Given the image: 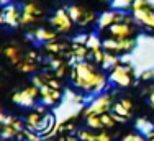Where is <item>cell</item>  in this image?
Instances as JSON below:
<instances>
[{
	"label": "cell",
	"mask_w": 154,
	"mask_h": 141,
	"mask_svg": "<svg viewBox=\"0 0 154 141\" xmlns=\"http://www.w3.org/2000/svg\"><path fill=\"white\" fill-rule=\"evenodd\" d=\"M71 79L74 87L82 94H100L108 85V76L100 72L94 62L84 61V59L74 64Z\"/></svg>",
	"instance_id": "6da1fadb"
},
{
	"label": "cell",
	"mask_w": 154,
	"mask_h": 141,
	"mask_svg": "<svg viewBox=\"0 0 154 141\" xmlns=\"http://www.w3.org/2000/svg\"><path fill=\"white\" fill-rule=\"evenodd\" d=\"M133 20L139 27L154 33V5L148 0H131Z\"/></svg>",
	"instance_id": "7a4b0ae2"
},
{
	"label": "cell",
	"mask_w": 154,
	"mask_h": 141,
	"mask_svg": "<svg viewBox=\"0 0 154 141\" xmlns=\"http://www.w3.org/2000/svg\"><path fill=\"white\" fill-rule=\"evenodd\" d=\"M133 80H134V76H133V67L131 66L118 62L116 66H113L110 69L108 82L113 84L115 87H122V89L130 87V85H133Z\"/></svg>",
	"instance_id": "3957f363"
},
{
	"label": "cell",
	"mask_w": 154,
	"mask_h": 141,
	"mask_svg": "<svg viewBox=\"0 0 154 141\" xmlns=\"http://www.w3.org/2000/svg\"><path fill=\"white\" fill-rule=\"evenodd\" d=\"M134 44H136L134 38H113V36H110V38L102 41V48L108 53H113L118 56V54L130 53L134 48Z\"/></svg>",
	"instance_id": "277c9868"
},
{
	"label": "cell",
	"mask_w": 154,
	"mask_h": 141,
	"mask_svg": "<svg viewBox=\"0 0 154 141\" xmlns=\"http://www.w3.org/2000/svg\"><path fill=\"white\" fill-rule=\"evenodd\" d=\"M112 94H107V92H100V94L95 97L90 105L85 108V117L87 115H102V113H107L112 110Z\"/></svg>",
	"instance_id": "5b68a950"
},
{
	"label": "cell",
	"mask_w": 154,
	"mask_h": 141,
	"mask_svg": "<svg viewBox=\"0 0 154 141\" xmlns=\"http://www.w3.org/2000/svg\"><path fill=\"white\" fill-rule=\"evenodd\" d=\"M38 95H39V89L36 87V85H33V87H28V89H23V90H20V92H15L12 99L17 105L30 108V107L35 105Z\"/></svg>",
	"instance_id": "8992f818"
},
{
	"label": "cell",
	"mask_w": 154,
	"mask_h": 141,
	"mask_svg": "<svg viewBox=\"0 0 154 141\" xmlns=\"http://www.w3.org/2000/svg\"><path fill=\"white\" fill-rule=\"evenodd\" d=\"M108 35L113 38H134L136 30L133 27V21H118L107 28Z\"/></svg>",
	"instance_id": "52a82bcc"
},
{
	"label": "cell",
	"mask_w": 154,
	"mask_h": 141,
	"mask_svg": "<svg viewBox=\"0 0 154 141\" xmlns=\"http://www.w3.org/2000/svg\"><path fill=\"white\" fill-rule=\"evenodd\" d=\"M51 25L61 33H69L72 30L74 21H72L71 15L67 13V10L61 8V10H57V12L53 15V18H51Z\"/></svg>",
	"instance_id": "ba28073f"
},
{
	"label": "cell",
	"mask_w": 154,
	"mask_h": 141,
	"mask_svg": "<svg viewBox=\"0 0 154 141\" xmlns=\"http://www.w3.org/2000/svg\"><path fill=\"white\" fill-rule=\"evenodd\" d=\"M118 21H134V20L130 17V15H126L123 12H107L98 18V28L100 30L108 28L110 25L118 23Z\"/></svg>",
	"instance_id": "9c48e42d"
},
{
	"label": "cell",
	"mask_w": 154,
	"mask_h": 141,
	"mask_svg": "<svg viewBox=\"0 0 154 141\" xmlns=\"http://www.w3.org/2000/svg\"><path fill=\"white\" fill-rule=\"evenodd\" d=\"M67 13L71 15L72 21L77 23V25H80V27H85V25L92 23V21L95 20V15L94 13H90V12H87V10L80 8V7H75V5L69 7Z\"/></svg>",
	"instance_id": "30bf717a"
},
{
	"label": "cell",
	"mask_w": 154,
	"mask_h": 141,
	"mask_svg": "<svg viewBox=\"0 0 154 141\" xmlns=\"http://www.w3.org/2000/svg\"><path fill=\"white\" fill-rule=\"evenodd\" d=\"M39 95H41V102L45 103V105H56L57 102L61 100V92L59 89L56 87H51L49 84H43L41 87H39Z\"/></svg>",
	"instance_id": "8fae6325"
},
{
	"label": "cell",
	"mask_w": 154,
	"mask_h": 141,
	"mask_svg": "<svg viewBox=\"0 0 154 141\" xmlns=\"http://www.w3.org/2000/svg\"><path fill=\"white\" fill-rule=\"evenodd\" d=\"M131 108H133V103L128 99H123V100H120V102L112 103V113H115L116 117L123 118L125 121L131 117Z\"/></svg>",
	"instance_id": "7c38bea8"
},
{
	"label": "cell",
	"mask_w": 154,
	"mask_h": 141,
	"mask_svg": "<svg viewBox=\"0 0 154 141\" xmlns=\"http://www.w3.org/2000/svg\"><path fill=\"white\" fill-rule=\"evenodd\" d=\"M20 17H21V13L17 5H5V8L2 12L3 23L10 25V27H17L20 23Z\"/></svg>",
	"instance_id": "4fadbf2b"
},
{
	"label": "cell",
	"mask_w": 154,
	"mask_h": 141,
	"mask_svg": "<svg viewBox=\"0 0 154 141\" xmlns=\"http://www.w3.org/2000/svg\"><path fill=\"white\" fill-rule=\"evenodd\" d=\"M77 136H79L80 141H113L112 136H110L108 133H105V131L92 133L90 130H80V131L77 133Z\"/></svg>",
	"instance_id": "5bb4252c"
},
{
	"label": "cell",
	"mask_w": 154,
	"mask_h": 141,
	"mask_svg": "<svg viewBox=\"0 0 154 141\" xmlns=\"http://www.w3.org/2000/svg\"><path fill=\"white\" fill-rule=\"evenodd\" d=\"M31 36L36 39V41H41V43H49V41H53V39L56 38V33H54V31H51V30H46V28H39V30H36V31L33 33Z\"/></svg>",
	"instance_id": "9a60e30c"
},
{
	"label": "cell",
	"mask_w": 154,
	"mask_h": 141,
	"mask_svg": "<svg viewBox=\"0 0 154 141\" xmlns=\"http://www.w3.org/2000/svg\"><path fill=\"white\" fill-rule=\"evenodd\" d=\"M120 62V59L116 58V54H113V53H108V51H105L103 49V58H102V61H100V64H102V67L103 69H112L113 66H116Z\"/></svg>",
	"instance_id": "2e32d148"
},
{
	"label": "cell",
	"mask_w": 154,
	"mask_h": 141,
	"mask_svg": "<svg viewBox=\"0 0 154 141\" xmlns=\"http://www.w3.org/2000/svg\"><path fill=\"white\" fill-rule=\"evenodd\" d=\"M136 130L141 133V135L148 136L149 133L154 130V123H152V121H149L148 118H138V120H136Z\"/></svg>",
	"instance_id": "e0dca14e"
},
{
	"label": "cell",
	"mask_w": 154,
	"mask_h": 141,
	"mask_svg": "<svg viewBox=\"0 0 154 141\" xmlns=\"http://www.w3.org/2000/svg\"><path fill=\"white\" fill-rule=\"evenodd\" d=\"M3 53H5V56L10 59L12 64H18V62L23 61V58H21V54H20V48L18 46H8V48H5Z\"/></svg>",
	"instance_id": "ac0fdd59"
},
{
	"label": "cell",
	"mask_w": 154,
	"mask_h": 141,
	"mask_svg": "<svg viewBox=\"0 0 154 141\" xmlns=\"http://www.w3.org/2000/svg\"><path fill=\"white\" fill-rule=\"evenodd\" d=\"M85 121H87V127H89L90 130H103L100 115H87Z\"/></svg>",
	"instance_id": "d6986e66"
},
{
	"label": "cell",
	"mask_w": 154,
	"mask_h": 141,
	"mask_svg": "<svg viewBox=\"0 0 154 141\" xmlns=\"http://www.w3.org/2000/svg\"><path fill=\"white\" fill-rule=\"evenodd\" d=\"M122 141H148V139H146L144 135H141L139 131H136V133H128L126 136H123Z\"/></svg>",
	"instance_id": "ffe728a7"
},
{
	"label": "cell",
	"mask_w": 154,
	"mask_h": 141,
	"mask_svg": "<svg viewBox=\"0 0 154 141\" xmlns=\"http://www.w3.org/2000/svg\"><path fill=\"white\" fill-rule=\"evenodd\" d=\"M36 15H33V13H26V12H21V17H20V23L21 25H30L33 23V21H36Z\"/></svg>",
	"instance_id": "44dd1931"
},
{
	"label": "cell",
	"mask_w": 154,
	"mask_h": 141,
	"mask_svg": "<svg viewBox=\"0 0 154 141\" xmlns=\"http://www.w3.org/2000/svg\"><path fill=\"white\" fill-rule=\"evenodd\" d=\"M18 130H15L12 127V125H5V128H3V131H2V136L3 138H12V136H15V135H18Z\"/></svg>",
	"instance_id": "7402d4cb"
},
{
	"label": "cell",
	"mask_w": 154,
	"mask_h": 141,
	"mask_svg": "<svg viewBox=\"0 0 154 141\" xmlns=\"http://www.w3.org/2000/svg\"><path fill=\"white\" fill-rule=\"evenodd\" d=\"M64 44H61V43H48L46 44V49L48 51H51V53H59V51H62V49H64Z\"/></svg>",
	"instance_id": "603a6c76"
},
{
	"label": "cell",
	"mask_w": 154,
	"mask_h": 141,
	"mask_svg": "<svg viewBox=\"0 0 154 141\" xmlns=\"http://www.w3.org/2000/svg\"><path fill=\"white\" fill-rule=\"evenodd\" d=\"M23 12H26V13H33V15H41V10L38 8V5H35V3H28V5H25V8H23Z\"/></svg>",
	"instance_id": "cb8c5ba5"
},
{
	"label": "cell",
	"mask_w": 154,
	"mask_h": 141,
	"mask_svg": "<svg viewBox=\"0 0 154 141\" xmlns=\"http://www.w3.org/2000/svg\"><path fill=\"white\" fill-rule=\"evenodd\" d=\"M148 102H149V105H151L152 108H154V89H152L151 92H149V95H148Z\"/></svg>",
	"instance_id": "d4e9b609"
},
{
	"label": "cell",
	"mask_w": 154,
	"mask_h": 141,
	"mask_svg": "<svg viewBox=\"0 0 154 141\" xmlns=\"http://www.w3.org/2000/svg\"><path fill=\"white\" fill-rule=\"evenodd\" d=\"M7 118H8V117H7V115H5V113H3V112H2V110H0V123H3V125H5V121H7Z\"/></svg>",
	"instance_id": "484cf974"
},
{
	"label": "cell",
	"mask_w": 154,
	"mask_h": 141,
	"mask_svg": "<svg viewBox=\"0 0 154 141\" xmlns=\"http://www.w3.org/2000/svg\"><path fill=\"white\" fill-rule=\"evenodd\" d=\"M146 139H148V141H154V130H152L151 133H149L148 136H146Z\"/></svg>",
	"instance_id": "4316f807"
},
{
	"label": "cell",
	"mask_w": 154,
	"mask_h": 141,
	"mask_svg": "<svg viewBox=\"0 0 154 141\" xmlns=\"http://www.w3.org/2000/svg\"><path fill=\"white\" fill-rule=\"evenodd\" d=\"M48 141H66V136H62V138H57V139H48Z\"/></svg>",
	"instance_id": "83f0119b"
},
{
	"label": "cell",
	"mask_w": 154,
	"mask_h": 141,
	"mask_svg": "<svg viewBox=\"0 0 154 141\" xmlns=\"http://www.w3.org/2000/svg\"><path fill=\"white\" fill-rule=\"evenodd\" d=\"M12 2V0H0V3H3V5H5V3H10Z\"/></svg>",
	"instance_id": "f1b7e54d"
},
{
	"label": "cell",
	"mask_w": 154,
	"mask_h": 141,
	"mask_svg": "<svg viewBox=\"0 0 154 141\" xmlns=\"http://www.w3.org/2000/svg\"><path fill=\"white\" fill-rule=\"evenodd\" d=\"M105 2H110V0H105Z\"/></svg>",
	"instance_id": "f546056e"
}]
</instances>
